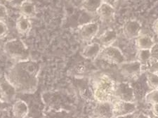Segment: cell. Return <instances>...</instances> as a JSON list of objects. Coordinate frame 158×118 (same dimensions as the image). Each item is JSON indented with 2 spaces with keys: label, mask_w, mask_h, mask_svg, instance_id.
<instances>
[{
  "label": "cell",
  "mask_w": 158,
  "mask_h": 118,
  "mask_svg": "<svg viewBox=\"0 0 158 118\" xmlns=\"http://www.w3.org/2000/svg\"><path fill=\"white\" fill-rule=\"evenodd\" d=\"M102 47L98 42L89 44L81 51V56L86 59H94L98 57Z\"/></svg>",
  "instance_id": "cell-17"
},
{
  "label": "cell",
  "mask_w": 158,
  "mask_h": 118,
  "mask_svg": "<svg viewBox=\"0 0 158 118\" xmlns=\"http://www.w3.org/2000/svg\"><path fill=\"white\" fill-rule=\"evenodd\" d=\"M40 72V64L29 58L15 63L6 75L18 94H33L37 89Z\"/></svg>",
  "instance_id": "cell-1"
},
{
  "label": "cell",
  "mask_w": 158,
  "mask_h": 118,
  "mask_svg": "<svg viewBox=\"0 0 158 118\" xmlns=\"http://www.w3.org/2000/svg\"><path fill=\"white\" fill-rule=\"evenodd\" d=\"M113 117L125 116L136 112V103H130L113 100Z\"/></svg>",
  "instance_id": "cell-8"
},
{
  "label": "cell",
  "mask_w": 158,
  "mask_h": 118,
  "mask_svg": "<svg viewBox=\"0 0 158 118\" xmlns=\"http://www.w3.org/2000/svg\"><path fill=\"white\" fill-rule=\"evenodd\" d=\"M119 69L124 77L130 79H136L141 75L142 65L137 61L124 62L119 65Z\"/></svg>",
  "instance_id": "cell-9"
},
{
  "label": "cell",
  "mask_w": 158,
  "mask_h": 118,
  "mask_svg": "<svg viewBox=\"0 0 158 118\" xmlns=\"http://www.w3.org/2000/svg\"><path fill=\"white\" fill-rule=\"evenodd\" d=\"M90 118H96V117H90Z\"/></svg>",
  "instance_id": "cell-37"
},
{
  "label": "cell",
  "mask_w": 158,
  "mask_h": 118,
  "mask_svg": "<svg viewBox=\"0 0 158 118\" xmlns=\"http://www.w3.org/2000/svg\"><path fill=\"white\" fill-rule=\"evenodd\" d=\"M113 100L135 103L136 94L134 89L128 82H118L115 84L113 94Z\"/></svg>",
  "instance_id": "cell-5"
},
{
  "label": "cell",
  "mask_w": 158,
  "mask_h": 118,
  "mask_svg": "<svg viewBox=\"0 0 158 118\" xmlns=\"http://www.w3.org/2000/svg\"><path fill=\"white\" fill-rule=\"evenodd\" d=\"M20 15H22L27 19H32L37 14L36 6L30 0H24L19 6Z\"/></svg>",
  "instance_id": "cell-15"
},
{
  "label": "cell",
  "mask_w": 158,
  "mask_h": 118,
  "mask_svg": "<svg viewBox=\"0 0 158 118\" xmlns=\"http://www.w3.org/2000/svg\"><path fill=\"white\" fill-rule=\"evenodd\" d=\"M141 24L136 20H129L123 25V34L127 39H136L141 35Z\"/></svg>",
  "instance_id": "cell-11"
},
{
  "label": "cell",
  "mask_w": 158,
  "mask_h": 118,
  "mask_svg": "<svg viewBox=\"0 0 158 118\" xmlns=\"http://www.w3.org/2000/svg\"><path fill=\"white\" fill-rule=\"evenodd\" d=\"M3 1H5V2H11L12 0H3Z\"/></svg>",
  "instance_id": "cell-35"
},
{
  "label": "cell",
  "mask_w": 158,
  "mask_h": 118,
  "mask_svg": "<svg viewBox=\"0 0 158 118\" xmlns=\"http://www.w3.org/2000/svg\"><path fill=\"white\" fill-rule=\"evenodd\" d=\"M102 2H103V3L108 4L109 5H110V6L114 7V8H115L116 5L118 4L117 0H102Z\"/></svg>",
  "instance_id": "cell-29"
},
{
  "label": "cell",
  "mask_w": 158,
  "mask_h": 118,
  "mask_svg": "<svg viewBox=\"0 0 158 118\" xmlns=\"http://www.w3.org/2000/svg\"><path fill=\"white\" fill-rule=\"evenodd\" d=\"M96 14L99 19L106 23H109L114 21V15H115V9L114 7L110 6L108 4L102 3L101 6L98 9Z\"/></svg>",
  "instance_id": "cell-12"
},
{
  "label": "cell",
  "mask_w": 158,
  "mask_h": 118,
  "mask_svg": "<svg viewBox=\"0 0 158 118\" xmlns=\"http://www.w3.org/2000/svg\"><path fill=\"white\" fill-rule=\"evenodd\" d=\"M135 118H150V116H148V115H147L146 114L141 113V114L137 115Z\"/></svg>",
  "instance_id": "cell-32"
},
{
  "label": "cell",
  "mask_w": 158,
  "mask_h": 118,
  "mask_svg": "<svg viewBox=\"0 0 158 118\" xmlns=\"http://www.w3.org/2000/svg\"><path fill=\"white\" fill-rule=\"evenodd\" d=\"M151 112L152 115L158 116V103L151 105Z\"/></svg>",
  "instance_id": "cell-28"
},
{
  "label": "cell",
  "mask_w": 158,
  "mask_h": 118,
  "mask_svg": "<svg viewBox=\"0 0 158 118\" xmlns=\"http://www.w3.org/2000/svg\"><path fill=\"white\" fill-rule=\"evenodd\" d=\"M102 3V0H83L81 2V8L89 14H96Z\"/></svg>",
  "instance_id": "cell-19"
},
{
  "label": "cell",
  "mask_w": 158,
  "mask_h": 118,
  "mask_svg": "<svg viewBox=\"0 0 158 118\" xmlns=\"http://www.w3.org/2000/svg\"><path fill=\"white\" fill-rule=\"evenodd\" d=\"M150 118H158V116H156V115H154L151 114V115H150Z\"/></svg>",
  "instance_id": "cell-34"
},
{
  "label": "cell",
  "mask_w": 158,
  "mask_h": 118,
  "mask_svg": "<svg viewBox=\"0 0 158 118\" xmlns=\"http://www.w3.org/2000/svg\"><path fill=\"white\" fill-rule=\"evenodd\" d=\"M97 58L114 65H120L125 62V57L121 50L113 45L102 47Z\"/></svg>",
  "instance_id": "cell-4"
},
{
  "label": "cell",
  "mask_w": 158,
  "mask_h": 118,
  "mask_svg": "<svg viewBox=\"0 0 158 118\" xmlns=\"http://www.w3.org/2000/svg\"><path fill=\"white\" fill-rule=\"evenodd\" d=\"M118 39V33L113 29H108L98 37V42L102 47L112 46Z\"/></svg>",
  "instance_id": "cell-14"
},
{
  "label": "cell",
  "mask_w": 158,
  "mask_h": 118,
  "mask_svg": "<svg viewBox=\"0 0 158 118\" xmlns=\"http://www.w3.org/2000/svg\"><path fill=\"white\" fill-rule=\"evenodd\" d=\"M136 40V46L138 50H150L154 45V41L147 35H140Z\"/></svg>",
  "instance_id": "cell-18"
},
{
  "label": "cell",
  "mask_w": 158,
  "mask_h": 118,
  "mask_svg": "<svg viewBox=\"0 0 158 118\" xmlns=\"http://www.w3.org/2000/svg\"><path fill=\"white\" fill-rule=\"evenodd\" d=\"M137 61L143 66H149L151 63V55L150 50H138Z\"/></svg>",
  "instance_id": "cell-20"
},
{
  "label": "cell",
  "mask_w": 158,
  "mask_h": 118,
  "mask_svg": "<svg viewBox=\"0 0 158 118\" xmlns=\"http://www.w3.org/2000/svg\"><path fill=\"white\" fill-rule=\"evenodd\" d=\"M10 106V104L6 103V101H4V100H2L1 98H0V112L4 111V110H6V109H8Z\"/></svg>",
  "instance_id": "cell-27"
},
{
  "label": "cell",
  "mask_w": 158,
  "mask_h": 118,
  "mask_svg": "<svg viewBox=\"0 0 158 118\" xmlns=\"http://www.w3.org/2000/svg\"><path fill=\"white\" fill-rule=\"evenodd\" d=\"M116 82L105 73L96 75L93 80V94L97 102L112 101Z\"/></svg>",
  "instance_id": "cell-2"
},
{
  "label": "cell",
  "mask_w": 158,
  "mask_h": 118,
  "mask_svg": "<svg viewBox=\"0 0 158 118\" xmlns=\"http://www.w3.org/2000/svg\"><path fill=\"white\" fill-rule=\"evenodd\" d=\"M127 1V0H117V2H118V3L121 4V3H124V2H125Z\"/></svg>",
  "instance_id": "cell-33"
},
{
  "label": "cell",
  "mask_w": 158,
  "mask_h": 118,
  "mask_svg": "<svg viewBox=\"0 0 158 118\" xmlns=\"http://www.w3.org/2000/svg\"><path fill=\"white\" fill-rule=\"evenodd\" d=\"M146 84L150 89H157L158 88V75L155 73L148 71L146 74Z\"/></svg>",
  "instance_id": "cell-21"
},
{
  "label": "cell",
  "mask_w": 158,
  "mask_h": 118,
  "mask_svg": "<svg viewBox=\"0 0 158 118\" xmlns=\"http://www.w3.org/2000/svg\"><path fill=\"white\" fill-rule=\"evenodd\" d=\"M99 25L96 22H90L81 25L79 27L78 36L83 42H91L97 35Z\"/></svg>",
  "instance_id": "cell-7"
},
{
  "label": "cell",
  "mask_w": 158,
  "mask_h": 118,
  "mask_svg": "<svg viewBox=\"0 0 158 118\" xmlns=\"http://www.w3.org/2000/svg\"><path fill=\"white\" fill-rule=\"evenodd\" d=\"M8 17V11L4 4L0 3V21H4Z\"/></svg>",
  "instance_id": "cell-25"
},
{
  "label": "cell",
  "mask_w": 158,
  "mask_h": 118,
  "mask_svg": "<svg viewBox=\"0 0 158 118\" xmlns=\"http://www.w3.org/2000/svg\"><path fill=\"white\" fill-rule=\"evenodd\" d=\"M17 94L16 89L7 78L6 74L0 76V98L11 104L16 101Z\"/></svg>",
  "instance_id": "cell-6"
},
{
  "label": "cell",
  "mask_w": 158,
  "mask_h": 118,
  "mask_svg": "<svg viewBox=\"0 0 158 118\" xmlns=\"http://www.w3.org/2000/svg\"><path fill=\"white\" fill-rule=\"evenodd\" d=\"M148 71L151 73H157L158 72V61H153L148 66Z\"/></svg>",
  "instance_id": "cell-26"
},
{
  "label": "cell",
  "mask_w": 158,
  "mask_h": 118,
  "mask_svg": "<svg viewBox=\"0 0 158 118\" xmlns=\"http://www.w3.org/2000/svg\"><path fill=\"white\" fill-rule=\"evenodd\" d=\"M9 29L4 21H0V39H2L8 34Z\"/></svg>",
  "instance_id": "cell-24"
},
{
  "label": "cell",
  "mask_w": 158,
  "mask_h": 118,
  "mask_svg": "<svg viewBox=\"0 0 158 118\" xmlns=\"http://www.w3.org/2000/svg\"><path fill=\"white\" fill-rule=\"evenodd\" d=\"M145 101L150 105L158 103V89H152L146 94Z\"/></svg>",
  "instance_id": "cell-22"
},
{
  "label": "cell",
  "mask_w": 158,
  "mask_h": 118,
  "mask_svg": "<svg viewBox=\"0 0 158 118\" xmlns=\"http://www.w3.org/2000/svg\"><path fill=\"white\" fill-rule=\"evenodd\" d=\"M152 30H153L155 34L158 35V19L155 20V22L153 23V25H152Z\"/></svg>",
  "instance_id": "cell-30"
},
{
  "label": "cell",
  "mask_w": 158,
  "mask_h": 118,
  "mask_svg": "<svg viewBox=\"0 0 158 118\" xmlns=\"http://www.w3.org/2000/svg\"><path fill=\"white\" fill-rule=\"evenodd\" d=\"M157 89H158V88H157Z\"/></svg>",
  "instance_id": "cell-38"
},
{
  "label": "cell",
  "mask_w": 158,
  "mask_h": 118,
  "mask_svg": "<svg viewBox=\"0 0 158 118\" xmlns=\"http://www.w3.org/2000/svg\"><path fill=\"white\" fill-rule=\"evenodd\" d=\"M3 50L5 54L16 62L27 60L30 58L28 47L19 38L8 40L4 44Z\"/></svg>",
  "instance_id": "cell-3"
},
{
  "label": "cell",
  "mask_w": 158,
  "mask_h": 118,
  "mask_svg": "<svg viewBox=\"0 0 158 118\" xmlns=\"http://www.w3.org/2000/svg\"><path fill=\"white\" fill-rule=\"evenodd\" d=\"M156 73V74H157V75H158V72H157V73Z\"/></svg>",
  "instance_id": "cell-36"
},
{
  "label": "cell",
  "mask_w": 158,
  "mask_h": 118,
  "mask_svg": "<svg viewBox=\"0 0 158 118\" xmlns=\"http://www.w3.org/2000/svg\"><path fill=\"white\" fill-rule=\"evenodd\" d=\"M150 51L151 55V62L158 61V43H155Z\"/></svg>",
  "instance_id": "cell-23"
},
{
  "label": "cell",
  "mask_w": 158,
  "mask_h": 118,
  "mask_svg": "<svg viewBox=\"0 0 158 118\" xmlns=\"http://www.w3.org/2000/svg\"><path fill=\"white\" fill-rule=\"evenodd\" d=\"M16 27L17 32L21 35H26L29 34L32 29V23L30 19L20 15L16 20Z\"/></svg>",
  "instance_id": "cell-16"
},
{
  "label": "cell",
  "mask_w": 158,
  "mask_h": 118,
  "mask_svg": "<svg viewBox=\"0 0 158 118\" xmlns=\"http://www.w3.org/2000/svg\"><path fill=\"white\" fill-rule=\"evenodd\" d=\"M136 112L131 115H125V116H118V117H113L112 118H135L136 116Z\"/></svg>",
  "instance_id": "cell-31"
},
{
  "label": "cell",
  "mask_w": 158,
  "mask_h": 118,
  "mask_svg": "<svg viewBox=\"0 0 158 118\" xmlns=\"http://www.w3.org/2000/svg\"><path fill=\"white\" fill-rule=\"evenodd\" d=\"M11 110L15 118H25L30 112L28 104L21 99L16 100L13 103Z\"/></svg>",
  "instance_id": "cell-13"
},
{
  "label": "cell",
  "mask_w": 158,
  "mask_h": 118,
  "mask_svg": "<svg viewBox=\"0 0 158 118\" xmlns=\"http://www.w3.org/2000/svg\"><path fill=\"white\" fill-rule=\"evenodd\" d=\"M96 118H112L113 117V101L97 102L93 110Z\"/></svg>",
  "instance_id": "cell-10"
}]
</instances>
